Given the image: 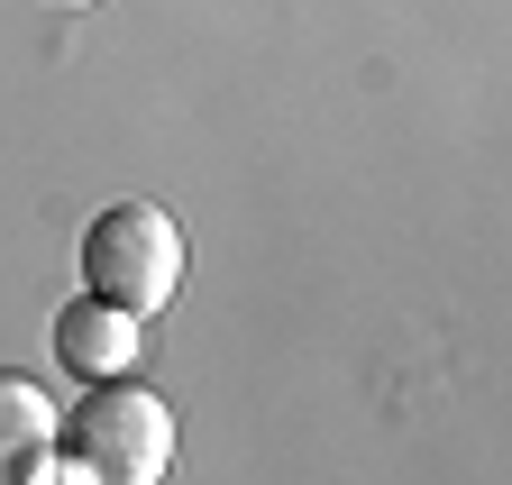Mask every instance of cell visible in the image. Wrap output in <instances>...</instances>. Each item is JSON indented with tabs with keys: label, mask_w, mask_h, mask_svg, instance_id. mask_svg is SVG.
Segmentation results:
<instances>
[{
	"label": "cell",
	"mask_w": 512,
	"mask_h": 485,
	"mask_svg": "<svg viewBox=\"0 0 512 485\" xmlns=\"http://www.w3.org/2000/svg\"><path fill=\"white\" fill-rule=\"evenodd\" d=\"M165 458H174V412H165V394L128 385V376H101L55 421V467L83 485H156Z\"/></svg>",
	"instance_id": "cell-1"
},
{
	"label": "cell",
	"mask_w": 512,
	"mask_h": 485,
	"mask_svg": "<svg viewBox=\"0 0 512 485\" xmlns=\"http://www.w3.org/2000/svg\"><path fill=\"white\" fill-rule=\"evenodd\" d=\"M138 357H147V321L138 312H110V302H64V312H55V367H74V376H128V367H138Z\"/></svg>",
	"instance_id": "cell-3"
},
{
	"label": "cell",
	"mask_w": 512,
	"mask_h": 485,
	"mask_svg": "<svg viewBox=\"0 0 512 485\" xmlns=\"http://www.w3.org/2000/svg\"><path fill=\"white\" fill-rule=\"evenodd\" d=\"M55 467V403L28 376H0V485H37Z\"/></svg>",
	"instance_id": "cell-4"
},
{
	"label": "cell",
	"mask_w": 512,
	"mask_h": 485,
	"mask_svg": "<svg viewBox=\"0 0 512 485\" xmlns=\"http://www.w3.org/2000/svg\"><path fill=\"white\" fill-rule=\"evenodd\" d=\"M55 10H92V0H55Z\"/></svg>",
	"instance_id": "cell-5"
},
{
	"label": "cell",
	"mask_w": 512,
	"mask_h": 485,
	"mask_svg": "<svg viewBox=\"0 0 512 485\" xmlns=\"http://www.w3.org/2000/svg\"><path fill=\"white\" fill-rule=\"evenodd\" d=\"M83 293L110 302V312H138L156 321L165 302L183 293V229L156 202H110L83 229Z\"/></svg>",
	"instance_id": "cell-2"
}]
</instances>
